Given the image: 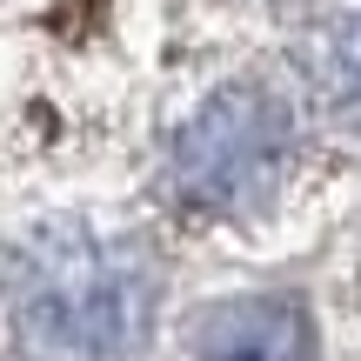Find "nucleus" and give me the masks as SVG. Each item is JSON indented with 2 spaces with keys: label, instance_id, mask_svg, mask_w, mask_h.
<instances>
[{
  "label": "nucleus",
  "instance_id": "f257e3e1",
  "mask_svg": "<svg viewBox=\"0 0 361 361\" xmlns=\"http://www.w3.org/2000/svg\"><path fill=\"white\" fill-rule=\"evenodd\" d=\"M161 274L134 234L61 221L27 247L13 341L27 361H128L154 328Z\"/></svg>",
  "mask_w": 361,
  "mask_h": 361
},
{
  "label": "nucleus",
  "instance_id": "f03ea898",
  "mask_svg": "<svg viewBox=\"0 0 361 361\" xmlns=\"http://www.w3.org/2000/svg\"><path fill=\"white\" fill-rule=\"evenodd\" d=\"M295 168V114L274 87L234 80L214 87L174 128L168 174L174 194L201 214H261Z\"/></svg>",
  "mask_w": 361,
  "mask_h": 361
},
{
  "label": "nucleus",
  "instance_id": "7ed1b4c3",
  "mask_svg": "<svg viewBox=\"0 0 361 361\" xmlns=\"http://www.w3.org/2000/svg\"><path fill=\"white\" fill-rule=\"evenodd\" d=\"M194 361H314V328L281 295H234L194 314Z\"/></svg>",
  "mask_w": 361,
  "mask_h": 361
},
{
  "label": "nucleus",
  "instance_id": "20e7f679",
  "mask_svg": "<svg viewBox=\"0 0 361 361\" xmlns=\"http://www.w3.org/2000/svg\"><path fill=\"white\" fill-rule=\"evenodd\" d=\"M314 87L328 114L361 134V0H341L314 34Z\"/></svg>",
  "mask_w": 361,
  "mask_h": 361
}]
</instances>
